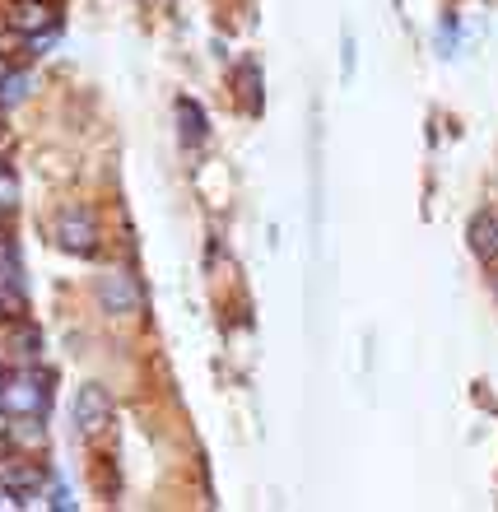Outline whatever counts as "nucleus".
Masks as SVG:
<instances>
[{"label":"nucleus","mask_w":498,"mask_h":512,"mask_svg":"<svg viewBox=\"0 0 498 512\" xmlns=\"http://www.w3.org/2000/svg\"><path fill=\"white\" fill-rule=\"evenodd\" d=\"M238 84H243V94H247V112H261V66L256 61L238 66Z\"/></svg>","instance_id":"nucleus-9"},{"label":"nucleus","mask_w":498,"mask_h":512,"mask_svg":"<svg viewBox=\"0 0 498 512\" xmlns=\"http://www.w3.org/2000/svg\"><path fill=\"white\" fill-rule=\"evenodd\" d=\"M0 80H5V61H0Z\"/></svg>","instance_id":"nucleus-16"},{"label":"nucleus","mask_w":498,"mask_h":512,"mask_svg":"<svg viewBox=\"0 0 498 512\" xmlns=\"http://www.w3.org/2000/svg\"><path fill=\"white\" fill-rule=\"evenodd\" d=\"M471 252L480 261H494L498 256V219L494 215H475L471 219Z\"/></svg>","instance_id":"nucleus-8"},{"label":"nucleus","mask_w":498,"mask_h":512,"mask_svg":"<svg viewBox=\"0 0 498 512\" xmlns=\"http://www.w3.org/2000/svg\"><path fill=\"white\" fill-rule=\"evenodd\" d=\"M0 405H5V415H42L47 410V387L33 373H19V378L0 387Z\"/></svg>","instance_id":"nucleus-1"},{"label":"nucleus","mask_w":498,"mask_h":512,"mask_svg":"<svg viewBox=\"0 0 498 512\" xmlns=\"http://www.w3.org/2000/svg\"><path fill=\"white\" fill-rule=\"evenodd\" d=\"M98 303L112 317H131V312H140V289L126 270H108V275H98Z\"/></svg>","instance_id":"nucleus-4"},{"label":"nucleus","mask_w":498,"mask_h":512,"mask_svg":"<svg viewBox=\"0 0 498 512\" xmlns=\"http://www.w3.org/2000/svg\"><path fill=\"white\" fill-rule=\"evenodd\" d=\"M14 205H19V182L10 168H0V210H14Z\"/></svg>","instance_id":"nucleus-12"},{"label":"nucleus","mask_w":498,"mask_h":512,"mask_svg":"<svg viewBox=\"0 0 498 512\" xmlns=\"http://www.w3.org/2000/svg\"><path fill=\"white\" fill-rule=\"evenodd\" d=\"M56 243L75 256H94L98 252L94 215H89V210H66V215L56 219Z\"/></svg>","instance_id":"nucleus-3"},{"label":"nucleus","mask_w":498,"mask_h":512,"mask_svg":"<svg viewBox=\"0 0 498 512\" xmlns=\"http://www.w3.org/2000/svg\"><path fill=\"white\" fill-rule=\"evenodd\" d=\"M177 126H182V145L196 149L205 145V135H210V126H205V112L196 98H177Z\"/></svg>","instance_id":"nucleus-6"},{"label":"nucleus","mask_w":498,"mask_h":512,"mask_svg":"<svg viewBox=\"0 0 498 512\" xmlns=\"http://www.w3.org/2000/svg\"><path fill=\"white\" fill-rule=\"evenodd\" d=\"M0 387H5V373H0Z\"/></svg>","instance_id":"nucleus-17"},{"label":"nucleus","mask_w":498,"mask_h":512,"mask_svg":"<svg viewBox=\"0 0 498 512\" xmlns=\"http://www.w3.org/2000/svg\"><path fill=\"white\" fill-rule=\"evenodd\" d=\"M5 429H10V424H5V405H0V433H5Z\"/></svg>","instance_id":"nucleus-15"},{"label":"nucleus","mask_w":498,"mask_h":512,"mask_svg":"<svg viewBox=\"0 0 498 512\" xmlns=\"http://www.w3.org/2000/svg\"><path fill=\"white\" fill-rule=\"evenodd\" d=\"M24 98H28V75H10L5 70V80H0V108H14Z\"/></svg>","instance_id":"nucleus-10"},{"label":"nucleus","mask_w":498,"mask_h":512,"mask_svg":"<svg viewBox=\"0 0 498 512\" xmlns=\"http://www.w3.org/2000/svg\"><path fill=\"white\" fill-rule=\"evenodd\" d=\"M75 424H80L84 438H98V433L112 424V401L98 382H89V387L75 391Z\"/></svg>","instance_id":"nucleus-2"},{"label":"nucleus","mask_w":498,"mask_h":512,"mask_svg":"<svg viewBox=\"0 0 498 512\" xmlns=\"http://www.w3.org/2000/svg\"><path fill=\"white\" fill-rule=\"evenodd\" d=\"M10 28L14 33H38V28H56V14L42 5V0H24L10 10Z\"/></svg>","instance_id":"nucleus-7"},{"label":"nucleus","mask_w":498,"mask_h":512,"mask_svg":"<svg viewBox=\"0 0 498 512\" xmlns=\"http://www.w3.org/2000/svg\"><path fill=\"white\" fill-rule=\"evenodd\" d=\"M19 308H24V275H19V261L10 247H0V312Z\"/></svg>","instance_id":"nucleus-5"},{"label":"nucleus","mask_w":498,"mask_h":512,"mask_svg":"<svg viewBox=\"0 0 498 512\" xmlns=\"http://www.w3.org/2000/svg\"><path fill=\"white\" fill-rule=\"evenodd\" d=\"M340 66H345V80L354 75V33L345 28V52H340Z\"/></svg>","instance_id":"nucleus-14"},{"label":"nucleus","mask_w":498,"mask_h":512,"mask_svg":"<svg viewBox=\"0 0 498 512\" xmlns=\"http://www.w3.org/2000/svg\"><path fill=\"white\" fill-rule=\"evenodd\" d=\"M457 38H461V33H457V14H443V19H438V52L452 56V52H457Z\"/></svg>","instance_id":"nucleus-11"},{"label":"nucleus","mask_w":498,"mask_h":512,"mask_svg":"<svg viewBox=\"0 0 498 512\" xmlns=\"http://www.w3.org/2000/svg\"><path fill=\"white\" fill-rule=\"evenodd\" d=\"M14 350L24 354V359H33V354H38V350H42V340H38V336H33V331H19V336H14Z\"/></svg>","instance_id":"nucleus-13"}]
</instances>
